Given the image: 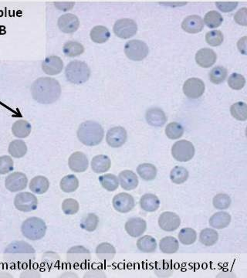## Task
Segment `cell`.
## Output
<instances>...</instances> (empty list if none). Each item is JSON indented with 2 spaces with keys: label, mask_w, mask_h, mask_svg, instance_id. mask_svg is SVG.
<instances>
[{
  "label": "cell",
  "mask_w": 247,
  "mask_h": 278,
  "mask_svg": "<svg viewBox=\"0 0 247 278\" xmlns=\"http://www.w3.org/2000/svg\"><path fill=\"white\" fill-rule=\"evenodd\" d=\"M63 52L68 57H75L84 53V47L77 41H68L64 45Z\"/></svg>",
  "instance_id": "obj_38"
},
{
  "label": "cell",
  "mask_w": 247,
  "mask_h": 278,
  "mask_svg": "<svg viewBox=\"0 0 247 278\" xmlns=\"http://www.w3.org/2000/svg\"><path fill=\"white\" fill-rule=\"evenodd\" d=\"M245 84L243 76L236 73L231 74L228 79V84L233 90H241Z\"/></svg>",
  "instance_id": "obj_51"
},
{
  "label": "cell",
  "mask_w": 247,
  "mask_h": 278,
  "mask_svg": "<svg viewBox=\"0 0 247 278\" xmlns=\"http://www.w3.org/2000/svg\"><path fill=\"white\" fill-rule=\"evenodd\" d=\"M14 206L18 210L23 212L36 210L38 206L37 196L28 192H23L16 195L14 198Z\"/></svg>",
  "instance_id": "obj_9"
},
{
  "label": "cell",
  "mask_w": 247,
  "mask_h": 278,
  "mask_svg": "<svg viewBox=\"0 0 247 278\" xmlns=\"http://www.w3.org/2000/svg\"><path fill=\"white\" fill-rule=\"evenodd\" d=\"M99 218L95 213H88L82 218L80 227L87 232H94L98 228Z\"/></svg>",
  "instance_id": "obj_40"
},
{
  "label": "cell",
  "mask_w": 247,
  "mask_h": 278,
  "mask_svg": "<svg viewBox=\"0 0 247 278\" xmlns=\"http://www.w3.org/2000/svg\"><path fill=\"white\" fill-rule=\"evenodd\" d=\"M154 271L156 274L159 276H170L173 273L172 266L166 262H161L156 264Z\"/></svg>",
  "instance_id": "obj_52"
},
{
  "label": "cell",
  "mask_w": 247,
  "mask_h": 278,
  "mask_svg": "<svg viewBox=\"0 0 247 278\" xmlns=\"http://www.w3.org/2000/svg\"><path fill=\"white\" fill-rule=\"evenodd\" d=\"M231 198L229 195L226 193H219L214 196L213 200H212V204L215 209H220V210H224V209H228L231 205Z\"/></svg>",
  "instance_id": "obj_44"
},
{
  "label": "cell",
  "mask_w": 247,
  "mask_h": 278,
  "mask_svg": "<svg viewBox=\"0 0 247 278\" xmlns=\"http://www.w3.org/2000/svg\"><path fill=\"white\" fill-rule=\"evenodd\" d=\"M4 259L9 264L16 267H26L36 258V251L25 241H13L6 248Z\"/></svg>",
  "instance_id": "obj_2"
},
{
  "label": "cell",
  "mask_w": 247,
  "mask_h": 278,
  "mask_svg": "<svg viewBox=\"0 0 247 278\" xmlns=\"http://www.w3.org/2000/svg\"><path fill=\"white\" fill-rule=\"evenodd\" d=\"M68 166L73 172L77 173L85 172L89 167L88 159L84 152L75 151L70 156Z\"/></svg>",
  "instance_id": "obj_16"
},
{
  "label": "cell",
  "mask_w": 247,
  "mask_h": 278,
  "mask_svg": "<svg viewBox=\"0 0 247 278\" xmlns=\"http://www.w3.org/2000/svg\"><path fill=\"white\" fill-rule=\"evenodd\" d=\"M28 148L26 142L21 139L12 141L9 145L8 151L12 157L20 159L24 157L27 153Z\"/></svg>",
  "instance_id": "obj_30"
},
{
  "label": "cell",
  "mask_w": 247,
  "mask_h": 278,
  "mask_svg": "<svg viewBox=\"0 0 247 278\" xmlns=\"http://www.w3.org/2000/svg\"><path fill=\"white\" fill-rule=\"evenodd\" d=\"M231 223V215L226 212H217L209 219V224L212 228L222 230L228 227Z\"/></svg>",
  "instance_id": "obj_28"
},
{
  "label": "cell",
  "mask_w": 247,
  "mask_h": 278,
  "mask_svg": "<svg viewBox=\"0 0 247 278\" xmlns=\"http://www.w3.org/2000/svg\"><path fill=\"white\" fill-rule=\"evenodd\" d=\"M247 41H246V37H242V39L239 40V42H238L237 46L238 49H239V51L242 53V54H246L247 53Z\"/></svg>",
  "instance_id": "obj_56"
},
{
  "label": "cell",
  "mask_w": 247,
  "mask_h": 278,
  "mask_svg": "<svg viewBox=\"0 0 247 278\" xmlns=\"http://www.w3.org/2000/svg\"><path fill=\"white\" fill-rule=\"evenodd\" d=\"M227 77V70L221 66H217L209 73L211 82L215 84H222Z\"/></svg>",
  "instance_id": "obj_46"
},
{
  "label": "cell",
  "mask_w": 247,
  "mask_h": 278,
  "mask_svg": "<svg viewBox=\"0 0 247 278\" xmlns=\"http://www.w3.org/2000/svg\"><path fill=\"white\" fill-rule=\"evenodd\" d=\"M61 190L66 193H74L79 187V180L74 175H68L64 177L59 182Z\"/></svg>",
  "instance_id": "obj_36"
},
{
  "label": "cell",
  "mask_w": 247,
  "mask_h": 278,
  "mask_svg": "<svg viewBox=\"0 0 247 278\" xmlns=\"http://www.w3.org/2000/svg\"><path fill=\"white\" fill-rule=\"evenodd\" d=\"M127 132L120 126L111 128L106 135V142L111 148H120L127 141Z\"/></svg>",
  "instance_id": "obj_13"
},
{
  "label": "cell",
  "mask_w": 247,
  "mask_h": 278,
  "mask_svg": "<svg viewBox=\"0 0 247 278\" xmlns=\"http://www.w3.org/2000/svg\"><path fill=\"white\" fill-rule=\"evenodd\" d=\"M5 186L11 193L22 191L27 187V176L23 172H13L6 178Z\"/></svg>",
  "instance_id": "obj_11"
},
{
  "label": "cell",
  "mask_w": 247,
  "mask_h": 278,
  "mask_svg": "<svg viewBox=\"0 0 247 278\" xmlns=\"http://www.w3.org/2000/svg\"><path fill=\"white\" fill-rule=\"evenodd\" d=\"M41 67L43 71L47 75H57L63 71L64 62L59 56L53 55L45 58Z\"/></svg>",
  "instance_id": "obj_17"
},
{
  "label": "cell",
  "mask_w": 247,
  "mask_h": 278,
  "mask_svg": "<svg viewBox=\"0 0 247 278\" xmlns=\"http://www.w3.org/2000/svg\"><path fill=\"white\" fill-rule=\"evenodd\" d=\"M21 277H40L41 275L39 273L38 270L35 269H28L25 270L23 273L20 274Z\"/></svg>",
  "instance_id": "obj_55"
},
{
  "label": "cell",
  "mask_w": 247,
  "mask_h": 278,
  "mask_svg": "<svg viewBox=\"0 0 247 278\" xmlns=\"http://www.w3.org/2000/svg\"><path fill=\"white\" fill-rule=\"evenodd\" d=\"M21 232L28 240L36 241L44 237L47 232V225L39 217H30L26 219L21 226Z\"/></svg>",
  "instance_id": "obj_5"
},
{
  "label": "cell",
  "mask_w": 247,
  "mask_h": 278,
  "mask_svg": "<svg viewBox=\"0 0 247 278\" xmlns=\"http://www.w3.org/2000/svg\"><path fill=\"white\" fill-rule=\"evenodd\" d=\"M116 255L115 248L109 243H101L96 248V256L102 262H111Z\"/></svg>",
  "instance_id": "obj_24"
},
{
  "label": "cell",
  "mask_w": 247,
  "mask_h": 278,
  "mask_svg": "<svg viewBox=\"0 0 247 278\" xmlns=\"http://www.w3.org/2000/svg\"><path fill=\"white\" fill-rule=\"evenodd\" d=\"M32 126L26 120L19 119L12 126L13 135L18 138H26L30 135Z\"/></svg>",
  "instance_id": "obj_29"
},
{
  "label": "cell",
  "mask_w": 247,
  "mask_h": 278,
  "mask_svg": "<svg viewBox=\"0 0 247 278\" xmlns=\"http://www.w3.org/2000/svg\"><path fill=\"white\" fill-rule=\"evenodd\" d=\"M205 91V84L201 79L190 78L184 82L183 85V92L186 96L195 99L200 98Z\"/></svg>",
  "instance_id": "obj_14"
},
{
  "label": "cell",
  "mask_w": 247,
  "mask_h": 278,
  "mask_svg": "<svg viewBox=\"0 0 247 278\" xmlns=\"http://www.w3.org/2000/svg\"><path fill=\"white\" fill-rule=\"evenodd\" d=\"M232 116L238 121H246L247 105L244 102H239L233 104L230 108Z\"/></svg>",
  "instance_id": "obj_43"
},
{
  "label": "cell",
  "mask_w": 247,
  "mask_h": 278,
  "mask_svg": "<svg viewBox=\"0 0 247 278\" xmlns=\"http://www.w3.org/2000/svg\"><path fill=\"white\" fill-rule=\"evenodd\" d=\"M179 243L174 236H166L162 238L159 243V249L163 254H173L178 251Z\"/></svg>",
  "instance_id": "obj_32"
},
{
  "label": "cell",
  "mask_w": 247,
  "mask_h": 278,
  "mask_svg": "<svg viewBox=\"0 0 247 278\" xmlns=\"http://www.w3.org/2000/svg\"><path fill=\"white\" fill-rule=\"evenodd\" d=\"M146 229V221L140 217H132L126 224V232L132 237H139L145 233Z\"/></svg>",
  "instance_id": "obj_19"
},
{
  "label": "cell",
  "mask_w": 247,
  "mask_h": 278,
  "mask_svg": "<svg viewBox=\"0 0 247 278\" xmlns=\"http://www.w3.org/2000/svg\"><path fill=\"white\" fill-rule=\"evenodd\" d=\"M223 19L220 13H217V11H210L206 13L205 18H204V22L205 25H207L210 28L219 27L223 23Z\"/></svg>",
  "instance_id": "obj_47"
},
{
  "label": "cell",
  "mask_w": 247,
  "mask_h": 278,
  "mask_svg": "<svg viewBox=\"0 0 247 278\" xmlns=\"http://www.w3.org/2000/svg\"><path fill=\"white\" fill-rule=\"evenodd\" d=\"M77 135L79 141L84 145L96 146L102 142L105 131L97 121H86L79 126Z\"/></svg>",
  "instance_id": "obj_3"
},
{
  "label": "cell",
  "mask_w": 247,
  "mask_h": 278,
  "mask_svg": "<svg viewBox=\"0 0 247 278\" xmlns=\"http://www.w3.org/2000/svg\"><path fill=\"white\" fill-rule=\"evenodd\" d=\"M236 23L242 26H246L247 24V10L246 8L241 9L236 13L234 16Z\"/></svg>",
  "instance_id": "obj_53"
},
{
  "label": "cell",
  "mask_w": 247,
  "mask_h": 278,
  "mask_svg": "<svg viewBox=\"0 0 247 278\" xmlns=\"http://www.w3.org/2000/svg\"><path fill=\"white\" fill-rule=\"evenodd\" d=\"M90 37L93 42L96 44H104L109 40L111 34L108 28L105 26H97L90 31Z\"/></svg>",
  "instance_id": "obj_34"
},
{
  "label": "cell",
  "mask_w": 247,
  "mask_h": 278,
  "mask_svg": "<svg viewBox=\"0 0 247 278\" xmlns=\"http://www.w3.org/2000/svg\"><path fill=\"white\" fill-rule=\"evenodd\" d=\"M172 155L176 161L181 163L190 161L195 156L194 145L190 141H178L172 146Z\"/></svg>",
  "instance_id": "obj_7"
},
{
  "label": "cell",
  "mask_w": 247,
  "mask_h": 278,
  "mask_svg": "<svg viewBox=\"0 0 247 278\" xmlns=\"http://www.w3.org/2000/svg\"><path fill=\"white\" fill-rule=\"evenodd\" d=\"M188 170L183 166H175L171 170L170 178L173 183L182 184L187 182L189 178Z\"/></svg>",
  "instance_id": "obj_39"
},
{
  "label": "cell",
  "mask_w": 247,
  "mask_h": 278,
  "mask_svg": "<svg viewBox=\"0 0 247 278\" xmlns=\"http://www.w3.org/2000/svg\"><path fill=\"white\" fill-rule=\"evenodd\" d=\"M125 52L129 59L140 61L148 56L149 50L145 42L138 40H132L126 43Z\"/></svg>",
  "instance_id": "obj_8"
},
{
  "label": "cell",
  "mask_w": 247,
  "mask_h": 278,
  "mask_svg": "<svg viewBox=\"0 0 247 278\" xmlns=\"http://www.w3.org/2000/svg\"><path fill=\"white\" fill-rule=\"evenodd\" d=\"M219 233L213 229L205 228L199 234V241L206 246H212L218 242Z\"/></svg>",
  "instance_id": "obj_35"
},
{
  "label": "cell",
  "mask_w": 247,
  "mask_h": 278,
  "mask_svg": "<svg viewBox=\"0 0 247 278\" xmlns=\"http://www.w3.org/2000/svg\"><path fill=\"white\" fill-rule=\"evenodd\" d=\"M137 172L143 180L150 182L156 178L158 171L157 168L154 165L151 163H142L137 168Z\"/></svg>",
  "instance_id": "obj_31"
},
{
  "label": "cell",
  "mask_w": 247,
  "mask_h": 278,
  "mask_svg": "<svg viewBox=\"0 0 247 278\" xmlns=\"http://www.w3.org/2000/svg\"><path fill=\"white\" fill-rule=\"evenodd\" d=\"M90 166L95 173H105L111 169V159L105 155H98L92 159Z\"/></svg>",
  "instance_id": "obj_25"
},
{
  "label": "cell",
  "mask_w": 247,
  "mask_h": 278,
  "mask_svg": "<svg viewBox=\"0 0 247 278\" xmlns=\"http://www.w3.org/2000/svg\"><path fill=\"white\" fill-rule=\"evenodd\" d=\"M217 6L218 8L220 9L221 11L225 12V13H228V12L233 11V10L236 8L237 7V3H217Z\"/></svg>",
  "instance_id": "obj_54"
},
{
  "label": "cell",
  "mask_w": 247,
  "mask_h": 278,
  "mask_svg": "<svg viewBox=\"0 0 247 278\" xmlns=\"http://www.w3.org/2000/svg\"><path fill=\"white\" fill-rule=\"evenodd\" d=\"M184 134V128L178 122H171L166 126V135L168 138L175 140L182 137Z\"/></svg>",
  "instance_id": "obj_45"
},
{
  "label": "cell",
  "mask_w": 247,
  "mask_h": 278,
  "mask_svg": "<svg viewBox=\"0 0 247 278\" xmlns=\"http://www.w3.org/2000/svg\"><path fill=\"white\" fill-rule=\"evenodd\" d=\"M204 22L200 16L193 15L188 16L183 20L181 27L189 34H197L203 29Z\"/></svg>",
  "instance_id": "obj_23"
},
{
  "label": "cell",
  "mask_w": 247,
  "mask_h": 278,
  "mask_svg": "<svg viewBox=\"0 0 247 278\" xmlns=\"http://www.w3.org/2000/svg\"><path fill=\"white\" fill-rule=\"evenodd\" d=\"M58 27L65 34H73L78 29L80 26L78 18L75 15L68 13L58 19Z\"/></svg>",
  "instance_id": "obj_18"
},
{
  "label": "cell",
  "mask_w": 247,
  "mask_h": 278,
  "mask_svg": "<svg viewBox=\"0 0 247 278\" xmlns=\"http://www.w3.org/2000/svg\"><path fill=\"white\" fill-rule=\"evenodd\" d=\"M217 56L213 50L209 48H203L196 53V61L199 66L204 68L212 67L217 61Z\"/></svg>",
  "instance_id": "obj_22"
},
{
  "label": "cell",
  "mask_w": 247,
  "mask_h": 278,
  "mask_svg": "<svg viewBox=\"0 0 247 278\" xmlns=\"http://www.w3.org/2000/svg\"><path fill=\"white\" fill-rule=\"evenodd\" d=\"M137 246L141 252L151 254L157 250V242L153 236L146 235L138 239Z\"/></svg>",
  "instance_id": "obj_33"
},
{
  "label": "cell",
  "mask_w": 247,
  "mask_h": 278,
  "mask_svg": "<svg viewBox=\"0 0 247 278\" xmlns=\"http://www.w3.org/2000/svg\"><path fill=\"white\" fill-rule=\"evenodd\" d=\"M79 209H80V205L74 199H71V198L66 199L62 203V210L66 215H74L78 212Z\"/></svg>",
  "instance_id": "obj_48"
},
{
  "label": "cell",
  "mask_w": 247,
  "mask_h": 278,
  "mask_svg": "<svg viewBox=\"0 0 247 278\" xmlns=\"http://www.w3.org/2000/svg\"><path fill=\"white\" fill-rule=\"evenodd\" d=\"M137 31V23L131 19H119L114 26V34L121 39L130 38L136 34Z\"/></svg>",
  "instance_id": "obj_10"
},
{
  "label": "cell",
  "mask_w": 247,
  "mask_h": 278,
  "mask_svg": "<svg viewBox=\"0 0 247 278\" xmlns=\"http://www.w3.org/2000/svg\"><path fill=\"white\" fill-rule=\"evenodd\" d=\"M147 123L153 127H162L167 121L166 114L161 108H151L145 114Z\"/></svg>",
  "instance_id": "obj_21"
},
{
  "label": "cell",
  "mask_w": 247,
  "mask_h": 278,
  "mask_svg": "<svg viewBox=\"0 0 247 278\" xmlns=\"http://www.w3.org/2000/svg\"><path fill=\"white\" fill-rule=\"evenodd\" d=\"M113 206L117 212L127 213L131 212L135 206V199L127 193H120L113 198Z\"/></svg>",
  "instance_id": "obj_12"
},
{
  "label": "cell",
  "mask_w": 247,
  "mask_h": 278,
  "mask_svg": "<svg viewBox=\"0 0 247 278\" xmlns=\"http://www.w3.org/2000/svg\"><path fill=\"white\" fill-rule=\"evenodd\" d=\"M178 240L184 245L193 244L197 240V233L196 230L190 227L181 229L178 233Z\"/></svg>",
  "instance_id": "obj_42"
},
{
  "label": "cell",
  "mask_w": 247,
  "mask_h": 278,
  "mask_svg": "<svg viewBox=\"0 0 247 278\" xmlns=\"http://www.w3.org/2000/svg\"><path fill=\"white\" fill-rule=\"evenodd\" d=\"M29 188L34 194L43 195L48 191L50 188V182L47 177L37 175L31 179Z\"/></svg>",
  "instance_id": "obj_27"
},
{
  "label": "cell",
  "mask_w": 247,
  "mask_h": 278,
  "mask_svg": "<svg viewBox=\"0 0 247 278\" xmlns=\"http://www.w3.org/2000/svg\"><path fill=\"white\" fill-rule=\"evenodd\" d=\"M223 40H224L223 34L220 30L210 31V32L207 33L205 36V41L209 45L212 46V47H218V46L221 45L223 44Z\"/></svg>",
  "instance_id": "obj_49"
},
{
  "label": "cell",
  "mask_w": 247,
  "mask_h": 278,
  "mask_svg": "<svg viewBox=\"0 0 247 278\" xmlns=\"http://www.w3.org/2000/svg\"><path fill=\"white\" fill-rule=\"evenodd\" d=\"M159 225L164 231L173 232L181 225V219L175 212H164L159 217Z\"/></svg>",
  "instance_id": "obj_15"
},
{
  "label": "cell",
  "mask_w": 247,
  "mask_h": 278,
  "mask_svg": "<svg viewBox=\"0 0 247 278\" xmlns=\"http://www.w3.org/2000/svg\"><path fill=\"white\" fill-rule=\"evenodd\" d=\"M90 69L84 61L73 60L65 68V77L69 82L74 84H82L90 78Z\"/></svg>",
  "instance_id": "obj_4"
},
{
  "label": "cell",
  "mask_w": 247,
  "mask_h": 278,
  "mask_svg": "<svg viewBox=\"0 0 247 278\" xmlns=\"http://www.w3.org/2000/svg\"><path fill=\"white\" fill-rule=\"evenodd\" d=\"M139 204L142 210L148 212H154L160 207L161 203L157 196L151 193H146L141 196Z\"/></svg>",
  "instance_id": "obj_26"
},
{
  "label": "cell",
  "mask_w": 247,
  "mask_h": 278,
  "mask_svg": "<svg viewBox=\"0 0 247 278\" xmlns=\"http://www.w3.org/2000/svg\"><path fill=\"white\" fill-rule=\"evenodd\" d=\"M119 184L123 190L130 191L135 190L138 186V178L136 173L132 170H123L119 173Z\"/></svg>",
  "instance_id": "obj_20"
},
{
  "label": "cell",
  "mask_w": 247,
  "mask_h": 278,
  "mask_svg": "<svg viewBox=\"0 0 247 278\" xmlns=\"http://www.w3.org/2000/svg\"><path fill=\"white\" fill-rule=\"evenodd\" d=\"M14 169V162L10 156L0 157V175H7Z\"/></svg>",
  "instance_id": "obj_50"
},
{
  "label": "cell",
  "mask_w": 247,
  "mask_h": 278,
  "mask_svg": "<svg viewBox=\"0 0 247 278\" xmlns=\"http://www.w3.org/2000/svg\"><path fill=\"white\" fill-rule=\"evenodd\" d=\"M59 261H60V257L56 253L53 251H47L43 255V266L47 268V270H52L57 267Z\"/></svg>",
  "instance_id": "obj_41"
},
{
  "label": "cell",
  "mask_w": 247,
  "mask_h": 278,
  "mask_svg": "<svg viewBox=\"0 0 247 278\" xmlns=\"http://www.w3.org/2000/svg\"><path fill=\"white\" fill-rule=\"evenodd\" d=\"M31 95L34 101L41 105H51L60 98L62 90L59 81L50 77L37 79L31 85Z\"/></svg>",
  "instance_id": "obj_1"
},
{
  "label": "cell",
  "mask_w": 247,
  "mask_h": 278,
  "mask_svg": "<svg viewBox=\"0 0 247 278\" xmlns=\"http://www.w3.org/2000/svg\"><path fill=\"white\" fill-rule=\"evenodd\" d=\"M91 261L90 251L83 246H74L67 253V261L71 266L83 267Z\"/></svg>",
  "instance_id": "obj_6"
},
{
  "label": "cell",
  "mask_w": 247,
  "mask_h": 278,
  "mask_svg": "<svg viewBox=\"0 0 247 278\" xmlns=\"http://www.w3.org/2000/svg\"><path fill=\"white\" fill-rule=\"evenodd\" d=\"M99 182L101 187L107 191L113 192L119 187L118 178L114 174H105L99 177Z\"/></svg>",
  "instance_id": "obj_37"
}]
</instances>
